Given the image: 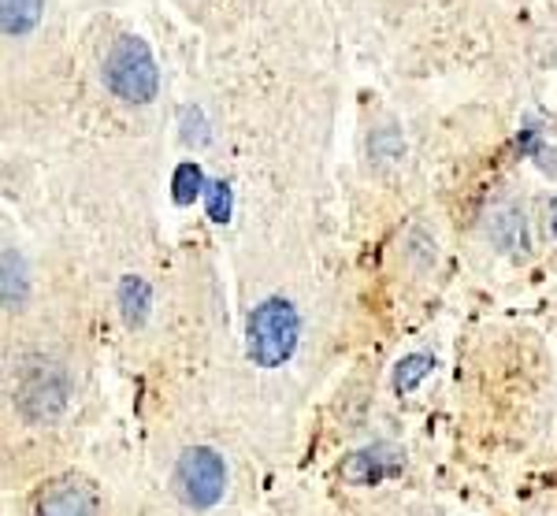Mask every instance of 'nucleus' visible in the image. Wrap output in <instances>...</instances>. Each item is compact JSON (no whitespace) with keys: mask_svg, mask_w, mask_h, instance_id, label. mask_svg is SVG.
Instances as JSON below:
<instances>
[{"mask_svg":"<svg viewBox=\"0 0 557 516\" xmlns=\"http://www.w3.org/2000/svg\"><path fill=\"white\" fill-rule=\"evenodd\" d=\"M298 334H301V320L298 309L283 297H268L260 302L253 312H249V357L257 360L260 368H278L283 360L294 357L298 349Z\"/></svg>","mask_w":557,"mask_h":516,"instance_id":"obj_1","label":"nucleus"},{"mask_svg":"<svg viewBox=\"0 0 557 516\" xmlns=\"http://www.w3.org/2000/svg\"><path fill=\"white\" fill-rule=\"evenodd\" d=\"M104 83L115 97H123V101H131V105L152 101L160 86V75H157V63H152L146 41L141 38L115 41L104 60Z\"/></svg>","mask_w":557,"mask_h":516,"instance_id":"obj_2","label":"nucleus"},{"mask_svg":"<svg viewBox=\"0 0 557 516\" xmlns=\"http://www.w3.org/2000/svg\"><path fill=\"white\" fill-rule=\"evenodd\" d=\"M223 487H227V468H223V457L215 450L209 446L183 450V457L175 465V494L190 509H212L223 497Z\"/></svg>","mask_w":557,"mask_h":516,"instance_id":"obj_3","label":"nucleus"},{"mask_svg":"<svg viewBox=\"0 0 557 516\" xmlns=\"http://www.w3.org/2000/svg\"><path fill=\"white\" fill-rule=\"evenodd\" d=\"M15 405L26 420H57L67 405V379L57 365L26 368L15 391Z\"/></svg>","mask_w":557,"mask_h":516,"instance_id":"obj_4","label":"nucleus"},{"mask_svg":"<svg viewBox=\"0 0 557 516\" xmlns=\"http://www.w3.org/2000/svg\"><path fill=\"white\" fill-rule=\"evenodd\" d=\"M401 465H406V454L391 442H380V446H368V450H357L354 457L343 465V476L349 483H361V487H375L383 479L398 476Z\"/></svg>","mask_w":557,"mask_h":516,"instance_id":"obj_5","label":"nucleus"},{"mask_svg":"<svg viewBox=\"0 0 557 516\" xmlns=\"http://www.w3.org/2000/svg\"><path fill=\"white\" fill-rule=\"evenodd\" d=\"M38 516H101V502L89 491L83 479H57L49 491L41 494Z\"/></svg>","mask_w":557,"mask_h":516,"instance_id":"obj_6","label":"nucleus"},{"mask_svg":"<svg viewBox=\"0 0 557 516\" xmlns=\"http://www.w3.org/2000/svg\"><path fill=\"white\" fill-rule=\"evenodd\" d=\"M120 309H123V320L131 323V328H141L149 316V283L138 275H127L120 283Z\"/></svg>","mask_w":557,"mask_h":516,"instance_id":"obj_7","label":"nucleus"},{"mask_svg":"<svg viewBox=\"0 0 557 516\" xmlns=\"http://www.w3.org/2000/svg\"><path fill=\"white\" fill-rule=\"evenodd\" d=\"M41 20V0H4V34L20 38L30 34Z\"/></svg>","mask_w":557,"mask_h":516,"instance_id":"obj_8","label":"nucleus"},{"mask_svg":"<svg viewBox=\"0 0 557 516\" xmlns=\"http://www.w3.org/2000/svg\"><path fill=\"white\" fill-rule=\"evenodd\" d=\"M431 368H435V360H431L428 353H412V357L398 360V368H394V391H398V394L417 391L420 379H424Z\"/></svg>","mask_w":557,"mask_h":516,"instance_id":"obj_9","label":"nucleus"},{"mask_svg":"<svg viewBox=\"0 0 557 516\" xmlns=\"http://www.w3.org/2000/svg\"><path fill=\"white\" fill-rule=\"evenodd\" d=\"M172 189H175V201H178V205H190L194 197L201 194V189H209V186H205L201 168H197L194 160H186V164H178V168H175Z\"/></svg>","mask_w":557,"mask_h":516,"instance_id":"obj_10","label":"nucleus"},{"mask_svg":"<svg viewBox=\"0 0 557 516\" xmlns=\"http://www.w3.org/2000/svg\"><path fill=\"white\" fill-rule=\"evenodd\" d=\"M23 290H26V279H23V260L15 257L12 249H4V305L15 309L23 302Z\"/></svg>","mask_w":557,"mask_h":516,"instance_id":"obj_11","label":"nucleus"},{"mask_svg":"<svg viewBox=\"0 0 557 516\" xmlns=\"http://www.w3.org/2000/svg\"><path fill=\"white\" fill-rule=\"evenodd\" d=\"M209 216L215 223H227L231 220V186L227 183H212L209 186Z\"/></svg>","mask_w":557,"mask_h":516,"instance_id":"obj_12","label":"nucleus"},{"mask_svg":"<svg viewBox=\"0 0 557 516\" xmlns=\"http://www.w3.org/2000/svg\"><path fill=\"white\" fill-rule=\"evenodd\" d=\"M550 231H554V238H557V197L550 201Z\"/></svg>","mask_w":557,"mask_h":516,"instance_id":"obj_13","label":"nucleus"}]
</instances>
